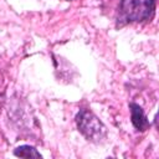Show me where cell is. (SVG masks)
Wrapping results in <instances>:
<instances>
[{"label": "cell", "instance_id": "5", "mask_svg": "<svg viewBox=\"0 0 159 159\" xmlns=\"http://www.w3.org/2000/svg\"><path fill=\"white\" fill-rule=\"evenodd\" d=\"M68 1H70V0H68Z\"/></svg>", "mask_w": 159, "mask_h": 159}, {"label": "cell", "instance_id": "3", "mask_svg": "<svg viewBox=\"0 0 159 159\" xmlns=\"http://www.w3.org/2000/svg\"><path fill=\"white\" fill-rule=\"evenodd\" d=\"M129 109H130V119H132V124L134 125V128L137 130L144 132L149 128V122L144 114L143 108L137 104V103H129Z\"/></svg>", "mask_w": 159, "mask_h": 159}, {"label": "cell", "instance_id": "4", "mask_svg": "<svg viewBox=\"0 0 159 159\" xmlns=\"http://www.w3.org/2000/svg\"><path fill=\"white\" fill-rule=\"evenodd\" d=\"M14 154L16 157H20V158H42V155L31 145H20L17 147L15 150H14Z\"/></svg>", "mask_w": 159, "mask_h": 159}, {"label": "cell", "instance_id": "1", "mask_svg": "<svg viewBox=\"0 0 159 159\" xmlns=\"http://www.w3.org/2000/svg\"><path fill=\"white\" fill-rule=\"evenodd\" d=\"M78 132L89 142L101 143L107 137V128L89 109H81L76 116Z\"/></svg>", "mask_w": 159, "mask_h": 159}, {"label": "cell", "instance_id": "2", "mask_svg": "<svg viewBox=\"0 0 159 159\" xmlns=\"http://www.w3.org/2000/svg\"><path fill=\"white\" fill-rule=\"evenodd\" d=\"M154 0H122L120 11L125 20L142 22L150 19L154 14Z\"/></svg>", "mask_w": 159, "mask_h": 159}]
</instances>
